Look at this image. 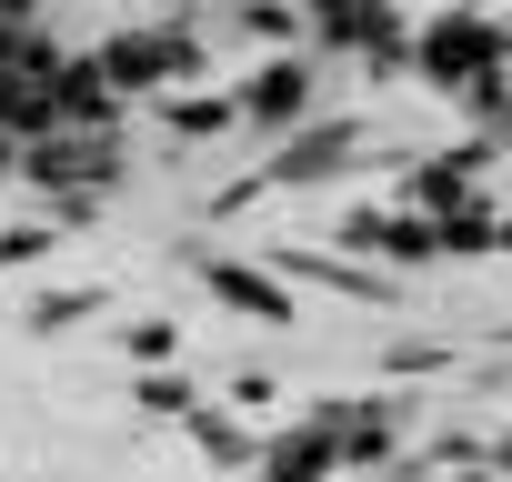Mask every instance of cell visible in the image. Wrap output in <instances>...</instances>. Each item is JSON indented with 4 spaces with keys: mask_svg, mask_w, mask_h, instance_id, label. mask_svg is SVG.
Masks as SVG:
<instances>
[{
    "mask_svg": "<svg viewBox=\"0 0 512 482\" xmlns=\"http://www.w3.org/2000/svg\"><path fill=\"white\" fill-rule=\"evenodd\" d=\"M121 181H131L121 131H51V141H31V151H21V191H31L61 231H71V221H91Z\"/></svg>",
    "mask_w": 512,
    "mask_h": 482,
    "instance_id": "obj_1",
    "label": "cell"
},
{
    "mask_svg": "<svg viewBox=\"0 0 512 482\" xmlns=\"http://www.w3.org/2000/svg\"><path fill=\"white\" fill-rule=\"evenodd\" d=\"M101 71H111L121 101H171V91H201L211 41L181 31V11L171 21H121V31H101Z\"/></svg>",
    "mask_w": 512,
    "mask_h": 482,
    "instance_id": "obj_2",
    "label": "cell"
},
{
    "mask_svg": "<svg viewBox=\"0 0 512 482\" xmlns=\"http://www.w3.org/2000/svg\"><path fill=\"white\" fill-rule=\"evenodd\" d=\"M502 71H512V51H502V21L482 11V0L432 11L422 41H412V81H432V91H452V101H472V91L502 81Z\"/></svg>",
    "mask_w": 512,
    "mask_h": 482,
    "instance_id": "obj_3",
    "label": "cell"
},
{
    "mask_svg": "<svg viewBox=\"0 0 512 482\" xmlns=\"http://www.w3.org/2000/svg\"><path fill=\"white\" fill-rule=\"evenodd\" d=\"M231 101H241V131H251V141L282 151L292 131L322 121V61H312V51H282V61H262V71H241Z\"/></svg>",
    "mask_w": 512,
    "mask_h": 482,
    "instance_id": "obj_4",
    "label": "cell"
},
{
    "mask_svg": "<svg viewBox=\"0 0 512 482\" xmlns=\"http://www.w3.org/2000/svg\"><path fill=\"white\" fill-rule=\"evenodd\" d=\"M362 141H372V131H362L352 111H322L312 131H292L282 151H262V181H272V191H322V181H342V171L362 161Z\"/></svg>",
    "mask_w": 512,
    "mask_h": 482,
    "instance_id": "obj_5",
    "label": "cell"
},
{
    "mask_svg": "<svg viewBox=\"0 0 512 482\" xmlns=\"http://www.w3.org/2000/svg\"><path fill=\"white\" fill-rule=\"evenodd\" d=\"M482 161H492V141H462V151H442V161H412V171H402L412 221H462V211H482V201H492V191H482Z\"/></svg>",
    "mask_w": 512,
    "mask_h": 482,
    "instance_id": "obj_6",
    "label": "cell"
},
{
    "mask_svg": "<svg viewBox=\"0 0 512 482\" xmlns=\"http://www.w3.org/2000/svg\"><path fill=\"white\" fill-rule=\"evenodd\" d=\"M191 272H201L211 302H231V312H251V322L292 332V282H282L272 262H231V252H211V241H191Z\"/></svg>",
    "mask_w": 512,
    "mask_h": 482,
    "instance_id": "obj_7",
    "label": "cell"
},
{
    "mask_svg": "<svg viewBox=\"0 0 512 482\" xmlns=\"http://www.w3.org/2000/svg\"><path fill=\"white\" fill-rule=\"evenodd\" d=\"M312 422L332 432L342 472H382V462L402 452V402H392V392H372V402H312Z\"/></svg>",
    "mask_w": 512,
    "mask_h": 482,
    "instance_id": "obj_8",
    "label": "cell"
},
{
    "mask_svg": "<svg viewBox=\"0 0 512 482\" xmlns=\"http://www.w3.org/2000/svg\"><path fill=\"white\" fill-rule=\"evenodd\" d=\"M181 432H191V452H201L211 472H262V452H272V432H262V422H241L231 402H201Z\"/></svg>",
    "mask_w": 512,
    "mask_h": 482,
    "instance_id": "obj_9",
    "label": "cell"
},
{
    "mask_svg": "<svg viewBox=\"0 0 512 482\" xmlns=\"http://www.w3.org/2000/svg\"><path fill=\"white\" fill-rule=\"evenodd\" d=\"M251 482H342V452H332V432L302 412V422L272 432V452H262V472H251Z\"/></svg>",
    "mask_w": 512,
    "mask_h": 482,
    "instance_id": "obj_10",
    "label": "cell"
},
{
    "mask_svg": "<svg viewBox=\"0 0 512 482\" xmlns=\"http://www.w3.org/2000/svg\"><path fill=\"white\" fill-rule=\"evenodd\" d=\"M61 91V131H121V91H111V71H101V51H71V71L51 81Z\"/></svg>",
    "mask_w": 512,
    "mask_h": 482,
    "instance_id": "obj_11",
    "label": "cell"
},
{
    "mask_svg": "<svg viewBox=\"0 0 512 482\" xmlns=\"http://www.w3.org/2000/svg\"><path fill=\"white\" fill-rule=\"evenodd\" d=\"M272 272H282V282H322V292H352V302H392V292H402L392 272H372V262H332V252H272Z\"/></svg>",
    "mask_w": 512,
    "mask_h": 482,
    "instance_id": "obj_12",
    "label": "cell"
},
{
    "mask_svg": "<svg viewBox=\"0 0 512 482\" xmlns=\"http://www.w3.org/2000/svg\"><path fill=\"white\" fill-rule=\"evenodd\" d=\"M0 131H11L21 151L51 141V131H61V91H51L41 71H11V81H0Z\"/></svg>",
    "mask_w": 512,
    "mask_h": 482,
    "instance_id": "obj_13",
    "label": "cell"
},
{
    "mask_svg": "<svg viewBox=\"0 0 512 482\" xmlns=\"http://www.w3.org/2000/svg\"><path fill=\"white\" fill-rule=\"evenodd\" d=\"M151 111H161L171 151H181V141H221V131H241V101H231V91H171V101H151Z\"/></svg>",
    "mask_w": 512,
    "mask_h": 482,
    "instance_id": "obj_14",
    "label": "cell"
},
{
    "mask_svg": "<svg viewBox=\"0 0 512 482\" xmlns=\"http://www.w3.org/2000/svg\"><path fill=\"white\" fill-rule=\"evenodd\" d=\"M231 31H241V41H262L272 61L312 41V21H302V0H231Z\"/></svg>",
    "mask_w": 512,
    "mask_h": 482,
    "instance_id": "obj_15",
    "label": "cell"
},
{
    "mask_svg": "<svg viewBox=\"0 0 512 482\" xmlns=\"http://www.w3.org/2000/svg\"><path fill=\"white\" fill-rule=\"evenodd\" d=\"M11 71H41V81H61V71H71L61 31H51V21H0V81H11Z\"/></svg>",
    "mask_w": 512,
    "mask_h": 482,
    "instance_id": "obj_16",
    "label": "cell"
},
{
    "mask_svg": "<svg viewBox=\"0 0 512 482\" xmlns=\"http://www.w3.org/2000/svg\"><path fill=\"white\" fill-rule=\"evenodd\" d=\"M121 362L131 372H181V322H131L121 332Z\"/></svg>",
    "mask_w": 512,
    "mask_h": 482,
    "instance_id": "obj_17",
    "label": "cell"
},
{
    "mask_svg": "<svg viewBox=\"0 0 512 482\" xmlns=\"http://www.w3.org/2000/svg\"><path fill=\"white\" fill-rule=\"evenodd\" d=\"M91 312H101V292L81 282V292H51V302H31V322H21V332H31V342H51V332H71V322H91Z\"/></svg>",
    "mask_w": 512,
    "mask_h": 482,
    "instance_id": "obj_18",
    "label": "cell"
},
{
    "mask_svg": "<svg viewBox=\"0 0 512 482\" xmlns=\"http://www.w3.org/2000/svg\"><path fill=\"white\" fill-rule=\"evenodd\" d=\"M131 402H141V412H181V422L201 412V392H191V372H141V382H131Z\"/></svg>",
    "mask_w": 512,
    "mask_h": 482,
    "instance_id": "obj_19",
    "label": "cell"
},
{
    "mask_svg": "<svg viewBox=\"0 0 512 482\" xmlns=\"http://www.w3.org/2000/svg\"><path fill=\"white\" fill-rule=\"evenodd\" d=\"M51 241H61V221H51V211H31V221H11V231H0V262H41Z\"/></svg>",
    "mask_w": 512,
    "mask_h": 482,
    "instance_id": "obj_20",
    "label": "cell"
},
{
    "mask_svg": "<svg viewBox=\"0 0 512 482\" xmlns=\"http://www.w3.org/2000/svg\"><path fill=\"white\" fill-rule=\"evenodd\" d=\"M382 372H392V382H412V372H452V342H392Z\"/></svg>",
    "mask_w": 512,
    "mask_h": 482,
    "instance_id": "obj_21",
    "label": "cell"
},
{
    "mask_svg": "<svg viewBox=\"0 0 512 482\" xmlns=\"http://www.w3.org/2000/svg\"><path fill=\"white\" fill-rule=\"evenodd\" d=\"M231 412H272V372H262V362L231 372Z\"/></svg>",
    "mask_w": 512,
    "mask_h": 482,
    "instance_id": "obj_22",
    "label": "cell"
},
{
    "mask_svg": "<svg viewBox=\"0 0 512 482\" xmlns=\"http://www.w3.org/2000/svg\"><path fill=\"white\" fill-rule=\"evenodd\" d=\"M502 51H512V11H502Z\"/></svg>",
    "mask_w": 512,
    "mask_h": 482,
    "instance_id": "obj_23",
    "label": "cell"
}]
</instances>
